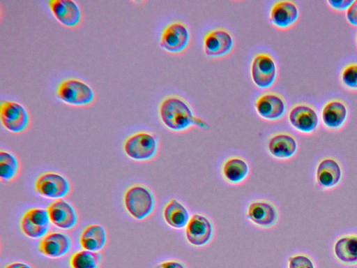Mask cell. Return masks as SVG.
I'll return each mask as SVG.
<instances>
[{
  "label": "cell",
  "instance_id": "4fadbf2b",
  "mask_svg": "<svg viewBox=\"0 0 357 268\" xmlns=\"http://www.w3.org/2000/svg\"><path fill=\"white\" fill-rule=\"evenodd\" d=\"M298 17V6L291 0L277 1L272 4L270 8V22L279 29H289L295 24Z\"/></svg>",
  "mask_w": 357,
  "mask_h": 268
},
{
  "label": "cell",
  "instance_id": "f546056e",
  "mask_svg": "<svg viewBox=\"0 0 357 268\" xmlns=\"http://www.w3.org/2000/svg\"><path fill=\"white\" fill-rule=\"evenodd\" d=\"M289 268H314V267L307 255L299 254L289 258Z\"/></svg>",
  "mask_w": 357,
  "mask_h": 268
},
{
  "label": "cell",
  "instance_id": "484cf974",
  "mask_svg": "<svg viewBox=\"0 0 357 268\" xmlns=\"http://www.w3.org/2000/svg\"><path fill=\"white\" fill-rule=\"evenodd\" d=\"M101 255L98 252L81 250L74 253L69 260L70 268H98Z\"/></svg>",
  "mask_w": 357,
  "mask_h": 268
},
{
  "label": "cell",
  "instance_id": "6da1fadb",
  "mask_svg": "<svg viewBox=\"0 0 357 268\" xmlns=\"http://www.w3.org/2000/svg\"><path fill=\"white\" fill-rule=\"evenodd\" d=\"M158 114L160 121L168 129L182 132L192 126L207 128L208 124L197 117L188 102L178 95H168L160 103Z\"/></svg>",
  "mask_w": 357,
  "mask_h": 268
},
{
  "label": "cell",
  "instance_id": "52a82bcc",
  "mask_svg": "<svg viewBox=\"0 0 357 268\" xmlns=\"http://www.w3.org/2000/svg\"><path fill=\"white\" fill-rule=\"evenodd\" d=\"M0 119L6 129L15 133L25 131L30 122L29 114L25 107L18 102L10 100L1 101Z\"/></svg>",
  "mask_w": 357,
  "mask_h": 268
},
{
  "label": "cell",
  "instance_id": "e0dca14e",
  "mask_svg": "<svg viewBox=\"0 0 357 268\" xmlns=\"http://www.w3.org/2000/svg\"><path fill=\"white\" fill-rule=\"evenodd\" d=\"M47 210L50 222L59 229L70 230L77 223L76 211L69 202L63 199H58L52 202Z\"/></svg>",
  "mask_w": 357,
  "mask_h": 268
},
{
  "label": "cell",
  "instance_id": "5bb4252c",
  "mask_svg": "<svg viewBox=\"0 0 357 268\" xmlns=\"http://www.w3.org/2000/svg\"><path fill=\"white\" fill-rule=\"evenodd\" d=\"M246 217L257 226L267 228L273 226L278 218V212L275 206L264 200H255L250 202L246 211Z\"/></svg>",
  "mask_w": 357,
  "mask_h": 268
},
{
  "label": "cell",
  "instance_id": "277c9868",
  "mask_svg": "<svg viewBox=\"0 0 357 268\" xmlns=\"http://www.w3.org/2000/svg\"><path fill=\"white\" fill-rule=\"evenodd\" d=\"M56 94L63 103L73 106H84L91 103L95 94L92 87L84 81L70 77L61 81Z\"/></svg>",
  "mask_w": 357,
  "mask_h": 268
},
{
  "label": "cell",
  "instance_id": "1f68e13d",
  "mask_svg": "<svg viewBox=\"0 0 357 268\" xmlns=\"http://www.w3.org/2000/svg\"><path fill=\"white\" fill-rule=\"evenodd\" d=\"M345 16L350 24L357 26V11L353 3L345 10Z\"/></svg>",
  "mask_w": 357,
  "mask_h": 268
},
{
  "label": "cell",
  "instance_id": "30bf717a",
  "mask_svg": "<svg viewBox=\"0 0 357 268\" xmlns=\"http://www.w3.org/2000/svg\"><path fill=\"white\" fill-rule=\"evenodd\" d=\"M234 45V40L231 32L222 27L208 31L203 38L204 52L211 57H221L228 54Z\"/></svg>",
  "mask_w": 357,
  "mask_h": 268
},
{
  "label": "cell",
  "instance_id": "8fae6325",
  "mask_svg": "<svg viewBox=\"0 0 357 268\" xmlns=\"http://www.w3.org/2000/svg\"><path fill=\"white\" fill-rule=\"evenodd\" d=\"M255 109L261 118L268 121H278L283 117L287 110L284 97L274 91L260 94L255 101Z\"/></svg>",
  "mask_w": 357,
  "mask_h": 268
},
{
  "label": "cell",
  "instance_id": "44dd1931",
  "mask_svg": "<svg viewBox=\"0 0 357 268\" xmlns=\"http://www.w3.org/2000/svg\"><path fill=\"white\" fill-rule=\"evenodd\" d=\"M249 171L247 161L239 156L227 158L221 168L223 178L231 184H238L243 181L247 178Z\"/></svg>",
  "mask_w": 357,
  "mask_h": 268
},
{
  "label": "cell",
  "instance_id": "836d02e7",
  "mask_svg": "<svg viewBox=\"0 0 357 268\" xmlns=\"http://www.w3.org/2000/svg\"><path fill=\"white\" fill-rule=\"evenodd\" d=\"M3 268H33V267L22 262H13L6 265Z\"/></svg>",
  "mask_w": 357,
  "mask_h": 268
},
{
  "label": "cell",
  "instance_id": "ffe728a7",
  "mask_svg": "<svg viewBox=\"0 0 357 268\" xmlns=\"http://www.w3.org/2000/svg\"><path fill=\"white\" fill-rule=\"evenodd\" d=\"M315 173L317 183L323 188L335 187L342 177L341 165L333 157L322 158L317 166Z\"/></svg>",
  "mask_w": 357,
  "mask_h": 268
},
{
  "label": "cell",
  "instance_id": "d6986e66",
  "mask_svg": "<svg viewBox=\"0 0 357 268\" xmlns=\"http://www.w3.org/2000/svg\"><path fill=\"white\" fill-rule=\"evenodd\" d=\"M267 149L268 153L277 159H289L294 156L297 151V140L289 133L278 132L269 137L267 142Z\"/></svg>",
  "mask_w": 357,
  "mask_h": 268
},
{
  "label": "cell",
  "instance_id": "f1b7e54d",
  "mask_svg": "<svg viewBox=\"0 0 357 268\" xmlns=\"http://www.w3.org/2000/svg\"><path fill=\"white\" fill-rule=\"evenodd\" d=\"M22 232L31 239L43 237L47 232L48 228H39L33 225L24 215L20 220Z\"/></svg>",
  "mask_w": 357,
  "mask_h": 268
},
{
  "label": "cell",
  "instance_id": "603a6c76",
  "mask_svg": "<svg viewBox=\"0 0 357 268\" xmlns=\"http://www.w3.org/2000/svg\"><path fill=\"white\" fill-rule=\"evenodd\" d=\"M107 233L105 228L99 224L86 226L82 232L79 243L84 250L98 252L105 246Z\"/></svg>",
  "mask_w": 357,
  "mask_h": 268
},
{
  "label": "cell",
  "instance_id": "ba28073f",
  "mask_svg": "<svg viewBox=\"0 0 357 268\" xmlns=\"http://www.w3.org/2000/svg\"><path fill=\"white\" fill-rule=\"evenodd\" d=\"M287 119L294 130L303 134L313 133L319 124V116L317 109L305 103L294 105L288 112Z\"/></svg>",
  "mask_w": 357,
  "mask_h": 268
},
{
  "label": "cell",
  "instance_id": "83f0119b",
  "mask_svg": "<svg viewBox=\"0 0 357 268\" xmlns=\"http://www.w3.org/2000/svg\"><path fill=\"white\" fill-rule=\"evenodd\" d=\"M33 225L39 227L48 228L50 220L47 209L41 208H31L25 211L23 214Z\"/></svg>",
  "mask_w": 357,
  "mask_h": 268
},
{
  "label": "cell",
  "instance_id": "9c48e42d",
  "mask_svg": "<svg viewBox=\"0 0 357 268\" xmlns=\"http://www.w3.org/2000/svg\"><path fill=\"white\" fill-rule=\"evenodd\" d=\"M35 191L41 196L50 199H61L70 191L68 180L63 175L53 172H44L35 181Z\"/></svg>",
  "mask_w": 357,
  "mask_h": 268
},
{
  "label": "cell",
  "instance_id": "2e32d148",
  "mask_svg": "<svg viewBox=\"0 0 357 268\" xmlns=\"http://www.w3.org/2000/svg\"><path fill=\"white\" fill-rule=\"evenodd\" d=\"M48 6L54 18L62 25L75 27L82 20V11L73 0H50Z\"/></svg>",
  "mask_w": 357,
  "mask_h": 268
},
{
  "label": "cell",
  "instance_id": "cb8c5ba5",
  "mask_svg": "<svg viewBox=\"0 0 357 268\" xmlns=\"http://www.w3.org/2000/svg\"><path fill=\"white\" fill-rule=\"evenodd\" d=\"M334 253L341 262L357 263V234H349L339 237L335 242Z\"/></svg>",
  "mask_w": 357,
  "mask_h": 268
},
{
  "label": "cell",
  "instance_id": "ac0fdd59",
  "mask_svg": "<svg viewBox=\"0 0 357 268\" xmlns=\"http://www.w3.org/2000/svg\"><path fill=\"white\" fill-rule=\"evenodd\" d=\"M71 244V239L68 234L52 232L46 234L40 240L38 251L47 258H58L68 253Z\"/></svg>",
  "mask_w": 357,
  "mask_h": 268
},
{
  "label": "cell",
  "instance_id": "5b68a950",
  "mask_svg": "<svg viewBox=\"0 0 357 268\" xmlns=\"http://www.w3.org/2000/svg\"><path fill=\"white\" fill-rule=\"evenodd\" d=\"M278 67L274 57L269 53H256L251 61L250 76L253 83L261 89L271 87L275 81Z\"/></svg>",
  "mask_w": 357,
  "mask_h": 268
},
{
  "label": "cell",
  "instance_id": "d590c367",
  "mask_svg": "<svg viewBox=\"0 0 357 268\" xmlns=\"http://www.w3.org/2000/svg\"><path fill=\"white\" fill-rule=\"evenodd\" d=\"M356 46H357V32H356Z\"/></svg>",
  "mask_w": 357,
  "mask_h": 268
},
{
  "label": "cell",
  "instance_id": "7402d4cb",
  "mask_svg": "<svg viewBox=\"0 0 357 268\" xmlns=\"http://www.w3.org/2000/svg\"><path fill=\"white\" fill-rule=\"evenodd\" d=\"M162 216L166 223L174 229L185 228L190 218L188 209L176 199H172L166 204Z\"/></svg>",
  "mask_w": 357,
  "mask_h": 268
},
{
  "label": "cell",
  "instance_id": "3957f363",
  "mask_svg": "<svg viewBox=\"0 0 357 268\" xmlns=\"http://www.w3.org/2000/svg\"><path fill=\"white\" fill-rule=\"evenodd\" d=\"M158 149L157 137L151 133L139 131L128 137L123 143L126 155L137 161H149L155 157Z\"/></svg>",
  "mask_w": 357,
  "mask_h": 268
},
{
  "label": "cell",
  "instance_id": "d6a6232c",
  "mask_svg": "<svg viewBox=\"0 0 357 268\" xmlns=\"http://www.w3.org/2000/svg\"><path fill=\"white\" fill-rule=\"evenodd\" d=\"M155 268H185V267L178 261L168 260L158 264Z\"/></svg>",
  "mask_w": 357,
  "mask_h": 268
},
{
  "label": "cell",
  "instance_id": "e575fe53",
  "mask_svg": "<svg viewBox=\"0 0 357 268\" xmlns=\"http://www.w3.org/2000/svg\"><path fill=\"white\" fill-rule=\"evenodd\" d=\"M356 11H357V0H354V3H353Z\"/></svg>",
  "mask_w": 357,
  "mask_h": 268
},
{
  "label": "cell",
  "instance_id": "9a60e30c",
  "mask_svg": "<svg viewBox=\"0 0 357 268\" xmlns=\"http://www.w3.org/2000/svg\"><path fill=\"white\" fill-rule=\"evenodd\" d=\"M348 117L347 104L340 98H332L327 100L321 110L322 124L330 130L341 128L345 124Z\"/></svg>",
  "mask_w": 357,
  "mask_h": 268
},
{
  "label": "cell",
  "instance_id": "4316f807",
  "mask_svg": "<svg viewBox=\"0 0 357 268\" xmlns=\"http://www.w3.org/2000/svg\"><path fill=\"white\" fill-rule=\"evenodd\" d=\"M342 86L350 91H357V62H349L344 65L340 75Z\"/></svg>",
  "mask_w": 357,
  "mask_h": 268
},
{
  "label": "cell",
  "instance_id": "4dcf8cb0",
  "mask_svg": "<svg viewBox=\"0 0 357 268\" xmlns=\"http://www.w3.org/2000/svg\"><path fill=\"white\" fill-rule=\"evenodd\" d=\"M354 0H328V5L335 10H346Z\"/></svg>",
  "mask_w": 357,
  "mask_h": 268
},
{
  "label": "cell",
  "instance_id": "8992f818",
  "mask_svg": "<svg viewBox=\"0 0 357 268\" xmlns=\"http://www.w3.org/2000/svg\"><path fill=\"white\" fill-rule=\"evenodd\" d=\"M190 32L188 26L181 21H173L162 29L159 41L160 46L166 51L178 54L188 46Z\"/></svg>",
  "mask_w": 357,
  "mask_h": 268
},
{
  "label": "cell",
  "instance_id": "7c38bea8",
  "mask_svg": "<svg viewBox=\"0 0 357 268\" xmlns=\"http://www.w3.org/2000/svg\"><path fill=\"white\" fill-rule=\"evenodd\" d=\"M185 238L189 244L195 246H203L212 239L213 226L206 216L195 214L185 228Z\"/></svg>",
  "mask_w": 357,
  "mask_h": 268
},
{
  "label": "cell",
  "instance_id": "7a4b0ae2",
  "mask_svg": "<svg viewBox=\"0 0 357 268\" xmlns=\"http://www.w3.org/2000/svg\"><path fill=\"white\" fill-rule=\"evenodd\" d=\"M123 204L127 212L136 220H143L153 211L155 205L154 195L146 186L135 184L123 195Z\"/></svg>",
  "mask_w": 357,
  "mask_h": 268
},
{
  "label": "cell",
  "instance_id": "d4e9b609",
  "mask_svg": "<svg viewBox=\"0 0 357 268\" xmlns=\"http://www.w3.org/2000/svg\"><path fill=\"white\" fill-rule=\"evenodd\" d=\"M19 171L16 156L7 150L0 151V179L6 183L15 178Z\"/></svg>",
  "mask_w": 357,
  "mask_h": 268
}]
</instances>
